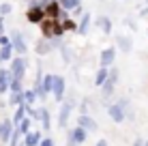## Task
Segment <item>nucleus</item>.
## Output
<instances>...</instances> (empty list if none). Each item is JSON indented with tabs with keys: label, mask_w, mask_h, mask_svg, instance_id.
Segmentation results:
<instances>
[{
	"label": "nucleus",
	"mask_w": 148,
	"mask_h": 146,
	"mask_svg": "<svg viewBox=\"0 0 148 146\" xmlns=\"http://www.w3.org/2000/svg\"><path fill=\"white\" fill-rule=\"evenodd\" d=\"M39 146H54V138H49V135H45V138H41Z\"/></svg>",
	"instance_id": "nucleus-32"
},
{
	"label": "nucleus",
	"mask_w": 148,
	"mask_h": 146,
	"mask_svg": "<svg viewBox=\"0 0 148 146\" xmlns=\"http://www.w3.org/2000/svg\"><path fill=\"white\" fill-rule=\"evenodd\" d=\"M9 90H11V93H19V90H24V88H22V82L11 77V82H9Z\"/></svg>",
	"instance_id": "nucleus-30"
},
{
	"label": "nucleus",
	"mask_w": 148,
	"mask_h": 146,
	"mask_svg": "<svg viewBox=\"0 0 148 146\" xmlns=\"http://www.w3.org/2000/svg\"><path fill=\"white\" fill-rule=\"evenodd\" d=\"M22 95H24V105H34L37 103V95H34L32 88H24Z\"/></svg>",
	"instance_id": "nucleus-22"
},
{
	"label": "nucleus",
	"mask_w": 148,
	"mask_h": 146,
	"mask_svg": "<svg viewBox=\"0 0 148 146\" xmlns=\"http://www.w3.org/2000/svg\"><path fill=\"white\" fill-rule=\"evenodd\" d=\"M67 146H79V144H75L73 140H69V138H67Z\"/></svg>",
	"instance_id": "nucleus-40"
},
{
	"label": "nucleus",
	"mask_w": 148,
	"mask_h": 146,
	"mask_svg": "<svg viewBox=\"0 0 148 146\" xmlns=\"http://www.w3.org/2000/svg\"><path fill=\"white\" fill-rule=\"evenodd\" d=\"M0 34H4V17L0 15Z\"/></svg>",
	"instance_id": "nucleus-36"
},
{
	"label": "nucleus",
	"mask_w": 148,
	"mask_h": 146,
	"mask_svg": "<svg viewBox=\"0 0 148 146\" xmlns=\"http://www.w3.org/2000/svg\"><path fill=\"white\" fill-rule=\"evenodd\" d=\"M34 49H37L39 56H47V54L52 52V43H49V39H39L37 45H34Z\"/></svg>",
	"instance_id": "nucleus-17"
},
{
	"label": "nucleus",
	"mask_w": 148,
	"mask_h": 146,
	"mask_svg": "<svg viewBox=\"0 0 148 146\" xmlns=\"http://www.w3.org/2000/svg\"><path fill=\"white\" fill-rule=\"evenodd\" d=\"M133 146H144V140H140V138H137L135 142H133Z\"/></svg>",
	"instance_id": "nucleus-38"
},
{
	"label": "nucleus",
	"mask_w": 148,
	"mask_h": 146,
	"mask_svg": "<svg viewBox=\"0 0 148 146\" xmlns=\"http://www.w3.org/2000/svg\"><path fill=\"white\" fill-rule=\"evenodd\" d=\"M95 146H108V140H105V138H103V140H97Z\"/></svg>",
	"instance_id": "nucleus-37"
},
{
	"label": "nucleus",
	"mask_w": 148,
	"mask_h": 146,
	"mask_svg": "<svg viewBox=\"0 0 148 146\" xmlns=\"http://www.w3.org/2000/svg\"><path fill=\"white\" fill-rule=\"evenodd\" d=\"M11 4H9V2H2V4H0V15H2V17H4V15H9V13H11Z\"/></svg>",
	"instance_id": "nucleus-31"
},
{
	"label": "nucleus",
	"mask_w": 148,
	"mask_h": 146,
	"mask_svg": "<svg viewBox=\"0 0 148 146\" xmlns=\"http://www.w3.org/2000/svg\"><path fill=\"white\" fill-rule=\"evenodd\" d=\"M77 127H82L86 133H92V131H97V123H95V118L92 116H88V114H79L77 116Z\"/></svg>",
	"instance_id": "nucleus-9"
},
{
	"label": "nucleus",
	"mask_w": 148,
	"mask_h": 146,
	"mask_svg": "<svg viewBox=\"0 0 148 146\" xmlns=\"http://www.w3.org/2000/svg\"><path fill=\"white\" fill-rule=\"evenodd\" d=\"M69 140H73L75 144H84L86 140H88V133H86L82 127H73L69 131Z\"/></svg>",
	"instance_id": "nucleus-15"
},
{
	"label": "nucleus",
	"mask_w": 148,
	"mask_h": 146,
	"mask_svg": "<svg viewBox=\"0 0 148 146\" xmlns=\"http://www.w3.org/2000/svg\"><path fill=\"white\" fill-rule=\"evenodd\" d=\"M116 82H118V69H116V67H108V80L99 86L101 93H103V99H110L112 95H114Z\"/></svg>",
	"instance_id": "nucleus-3"
},
{
	"label": "nucleus",
	"mask_w": 148,
	"mask_h": 146,
	"mask_svg": "<svg viewBox=\"0 0 148 146\" xmlns=\"http://www.w3.org/2000/svg\"><path fill=\"white\" fill-rule=\"evenodd\" d=\"M17 146H24V144H17Z\"/></svg>",
	"instance_id": "nucleus-42"
},
{
	"label": "nucleus",
	"mask_w": 148,
	"mask_h": 146,
	"mask_svg": "<svg viewBox=\"0 0 148 146\" xmlns=\"http://www.w3.org/2000/svg\"><path fill=\"white\" fill-rule=\"evenodd\" d=\"M105 80H108V69H105V67H99V71H97V75H95V84H97V86H101Z\"/></svg>",
	"instance_id": "nucleus-28"
},
{
	"label": "nucleus",
	"mask_w": 148,
	"mask_h": 146,
	"mask_svg": "<svg viewBox=\"0 0 148 146\" xmlns=\"http://www.w3.org/2000/svg\"><path fill=\"white\" fill-rule=\"evenodd\" d=\"M9 73H11L13 80H19V82H22L24 75H26V58H24V56H15V58H11Z\"/></svg>",
	"instance_id": "nucleus-5"
},
{
	"label": "nucleus",
	"mask_w": 148,
	"mask_h": 146,
	"mask_svg": "<svg viewBox=\"0 0 148 146\" xmlns=\"http://www.w3.org/2000/svg\"><path fill=\"white\" fill-rule=\"evenodd\" d=\"M52 84H54V75H43V80H41V88L45 90V93H52Z\"/></svg>",
	"instance_id": "nucleus-27"
},
{
	"label": "nucleus",
	"mask_w": 148,
	"mask_h": 146,
	"mask_svg": "<svg viewBox=\"0 0 148 146\" xmlns=\"http://www.w3.org/2000/svg\"><path fill=\"white\" fill-rule=\"evenodd\" d=\"M60 26H62L64 32H69V30H71V32H75V30H77V19H73V17L69 15L67 19H62V22H60Z\"/></svg>",
	"instance_id": "nucleus-21"
},
{
	"label": "nucleus",
	"mask_w": 148,
	"mask_h": 146,
	"mask_svg": "<svg viewBox=\"0 0 148 146\" xmlns=\"http://www.w3.org/2000/svg\"><path fill=\"white\" fill-rule=\"evenodd\" d=\"M24 116H26V105H17V110H15V114H13V118H11V123H13V127H17L19 125V120H22Z\"/></svg>",
	"instance_id": "nucleus-23"
},
{
	"label": "nucleus",
	"mask_w": 148,
	"mask_h": 146,
	"mask_svg": "<svg viewBox=\"0 0 148 146\" xmlns=\"http://www.w3.org/2000/svg\"><path fill=\"white\" fill-rule=\"evenodd\" d=\"M26 19L30 24H41L45 19V13H43V7L39 4V0H34V2H30L28 11H26Z\"/></svg>",
	"instance_id": "nucleus-6"
},
{
	"label": "nucleus",
	"mask_w": 148,
	"mask_h": 146,
	"mask_svg": "<svg viewBox=\"0 0 148 146\" xmlns=\"http://www.w3.org/2000/svg\"><path fill=\"white\" fill-rule=\"evenodd\" d=\"M144 146H148V140H144Z\"/></svg>",
	"instance_id": "nucleus-41"
},
{
	"label": "nucleus",
	"mask_w": 148,
	"mask_h": 146,
	"mask_svg": "<svg viewBox=\"0 0 148 146\" xmlns=\"http://www.w3.org/2000/svg\"><path fill=\"white\" fill-rule=\"evenodd\" d=\"M69 54H71V52H69V47H62V60H64L67 64L71 62V56H69Z\"/></svg>",
	"instance_id": "nucleus-33"
},
{
	"label": "nucleus",
	"mask_w": 148,
	"mask_h": 146,
	"mask_svg": "<svg viewBox=\"0 0 148 146\" xmlns=\"http://www.w3.org/2000/svg\"><path fill=\"white\" fill-rule=\"evenodd\" d=\"M11 133H13V123L11 120H2V123H0V140H2V142H9Z\"/></svg>",
	"instance_id": "nucleus-16"
},
{
	"label": "nucleus",
	"mask_w": 148,
	"mask_h": 146,
	"mask_svg": "<svg viewBox=\"0 0 148 146\" xmlns=\"http://www.w3.org/2000/svg\"><path fill=\"white\" fill-rule=\"evenodd\" d=\"M127 112H129V99L127 97H120V99H116L114 103L108 108V114H110V118L114 120V123H125V118H127Z\"/></svg>",
	"instance_id": "nucleus-1"
},
{
	"label": "nucleus",
	"mask_w": 148,
	"mask_h": 146,
	"mask_svg": "<svg viewBox=\"0 0 148 146\" xmlns=\"http://www.w3.org/2000/svg\"><path fill=\"white\" fill-rule=\"evenodd\" d=\"M13 58V47H11V43L9 45H2L0 47V62H7V60H11Z\"/></svg>",
	"instance_id": "nucleus-25"
},
{
	"label": "nucleus",
	"mask_w": 148,
	"mask_h": 146,
	"mask_svg": "<svg viewBox=\"0 0 148 146\" xmlns=\"http://www.w3.org/2000/svg\"><path fill=\"white\" fill-rule=\"evenodd\" d=\"M116 47L122 49V54H129L131 49H133V41H131V37H127V34H118V37H116Z\"/></svg>",
	"instance_id": "nucleus-12"
},
{
	"label": "nucleus",
	"mask_w": 148,
	"mask_h": 146,
	"mask_svg": "<svg viewBox=\"0 0 148 146\" xmlns=\"http://www.w3.org/2000/svg\"><path fill=\"white\" fill-rule=\"evenodd\" d=\"M15 129H17V131H19V135H26V133L30 131V129H32V118L24 116L22 120H19V125H17V127H15Z\"/></svg>",
	"instance_id": "nucleus-19"
},
{
	"label": "nucleus",
	"mask_w": 148,
	"mask_h": 146,
	"mask_svg": "<svg viewBox=\"0 0 148 146\" xmlns=\"http://www.w3.org/2000/svg\"><path fill=\"white\" fill-rule=\"evenodd\" d=\"M43 13H45V17H49V19H58V13H60L58 0H52V2H47V4L43 7Z\"/></svg>",
	"instance_id": "nucleus-14"
},
{
	"label": "nucleus",
	"mask_w": 148,
	"mask_h": 146,
	"mask_svg": "<svg viewBox=\"0 0 148 146\" xmlns=\"http://www.w3.org/2000/svg\"><path fill=\"white\" fill-rule=\"evenodd\" d=\"M114 60H116V47H105L103 52H101V56H99V62H101V67H112L114 64Z\"/></svg>",
	"instance_id": "nucleus-10"
},
{
	"label": "nucleus",
	"mask_w": 148,
	"mask_h": 146,
	"mask_svg": "<svg viewBox=\"0 0 148 146\" xmlns=\"http://www.w3.org/2000/svg\"><path fill=\"white\" fill-rule=\"evenodd\" d=\"M75 108V99L69 97V99H62L60 101V114H58V127L64 129L69 123V116H71V110Z\"/></svg>",
	"instance_id": "nucleus-4"
},
{
	"label": "nucleus",
	"mask_w": 148,
	"mask_h": 146,
	"mask_svg": "<svg viewBox=\"0 0 148 146\" xmlns=\"http://www.w3.org/2000/svg\"><path fill=\"white\" fill-rule=\"evenodd\" d=\"M11 41H9V37L7 34H0V47H2V45H9Z\"/></svg>",
	"instance_id": "nucleus-34"
},
{
	"label": "nucleus",
	"mask_w": 148,
	"mask_h": 146,
	"mask_svg": "<svg viewBox=\"0 0 148 146\" xmlns=\"http://www.w3.org/2000/svg\"><path fill=\"white\" fill-rule=\"evenodd\" d=\"M86 105H88V99H84V101H82V105H79V110H82V114H86Z\"/></svg>",
	"instance_id": "nucleus-35"
},
{
	"label": "nucleus",
	"mask_w": 148,
	"mask_h": 146,
	"mask_svg": "<svg viewBox=\"0 0 148 146\" xmlns=\"http://www.w3.org/2000/svg\"><path fill=\"white\" fill-rule=\"evenodd\" d=\"M64 90H67V82H64V77L62 75H54V84H52V93L49 95H54V101H62L64 99Z\"/></svg>",
	"instance_id": "nucleus-8"
},
{
	"label": "nucleus",
	"mask_w": 148,
	"mask_h": 146,
	"mask_svg": "<svg viewBox=\"0 0 148 146\" xmlns=\"http://www.w3.org/2000/svg\"><path fill=\"white\" fill-rule=\"evenodd\" d=\"M11 47H13V54H17V56H24V54L28 52V45H26V39H24L22 32H13L11 34Z\"/></svg>",
	"instance_id": "nucleus-7"
},
{
	"label": "nucleus",
	"mask_w": 148,
	"mask_h": 146,
	"mask_svg": "<svg viewBox=\"0 0 148 146\" xmlns=\"http://www.w3.org/2000/svg\"><path fill=\"white\" fill-rule=\"evenodd\" d=\"M97 24H99V28L103 30L105 34H112V19L108 17V15H101V17L97 19Z\"/></svg>",
	"instance_id": "nucleus-20"
},
{
	"label": "nucleus",
	"mask_w": 148,
	"mask_h": 146,
	"mask_svg": "<svg viewBox=\"0 0 148 146\" xmlns=\"http://www.w3.org/2000/svg\"><path fill=\"white\" fill-rule=\"evenodd\" d=\"M148 13V0H146V4H144V9H142V15H146Z\"/></svg>",
	"instance_id": "nucleus-39"
},
{
	"label": "nucleus",
	"mask_w": 148,
	"mask_h": 146,
	"mask_svg": "<svg viewBox=\"0 0 148 146\" xmlns=\"http://www.w3.org/2000/svg\"><path fill=\"white\" fill-rule=\"evenodd\" d=\"M90 24H92V15H90L88 11H84V13L79 15L77 30H75V32H79V34H86V32H88V28H90Z\"/></svg>",
	"instance_id": "nucleus-11"
},
{
	"label": "nucleus",
	"mask_w": 148,
	"mask_h": 146,
	"mask_svg": "<svg viewBox=\"0 0 148 146\" xmlns=\"http://www.w3.org/2000/svg\"><path fill=\"white\" fill-rule=\"evenodd\" d=\"M24 138V146H39V142H41V138H43V135H41V131L37 129V131H32V129H30V131L26 133V135H22Z\"/></svg>",
	"instance_id": "nucleus-13"
},
{
	"label": "nucleus",
	"mask_w": 148,
	"mask_h": 146,
	"mask_svg": "<svg viewBox=\"0 0 148 146\" xmlns=\"http://www.w3.org/2000/svg\"><path fill=\"white\" fill-rule=\"evenodd\" d=\"M9 103L15 105V108H17V105H22V103H24V95H22V90H19V93H11V99H9Z\"/></svg>",
	"instance_id": "nucleus-29"
},
{
	"label": "nucleus",
	"mask_w": 148,
	"mask_h": 146,
	"mask_svg": "<svg viewBox=\"0 0 148 146\" xmlns=\"http://www.w3.org/2000/svg\"><path fill=\"white\" fill-rule=\"evenodd\" d=\"M39 28H41V34H43V39H54V37H60V39H62V37H64V30H62V26H60L58 19L45 17L43 22L39 24Z\"/></svg>",
	"instance_id": "nucleus-2"
},
{
	"label": "nucleus",
	"mask_w": 148,
	"mask_h": 146,
	"mask_svg": "<svg viewBox=\"0 0 148 146\" xmlns=\"http://www.w3.org/2000/svg\"><path fill=\"white\" fill-rule=\"evenodd\" d=\"M9 82H11L9 69H0V93H7L9 90Z\"/></svg>",
	"instance_id": "nucleus-18"
},
{
	"label": "nucleus",
	"mask_w": 148,
	"mask_h": 146,
	"mask_svg": "<svg viewBox=\"0 0 148 146\" xmlns=\"http://www.w3.org/2000/svg\"><path fill=\"white\" fill-rule=\"evenodd\" d=\"M39 123L43 125V129L47 131L49 127H52V118H49V112H47V108H41V116H39Z\"/></svg>",
	"instance_id": "nucleus-24"
},
{
	"label": "nucleus",
	"mask_w": 148,
	"mask_h": 146,
	"mask_svg": "<svg viewBox=\"0 0 148 146\" xmlns=\"http://www.w3.org/2000/svg\"><path fill=\"white\" fill-rule=\"evenodd\" d=\"M60 9H64V11H73L77 4H82V0H58Z\"/></svg>",
	"instance_id": "nucleus-26"
}]
</instances>
